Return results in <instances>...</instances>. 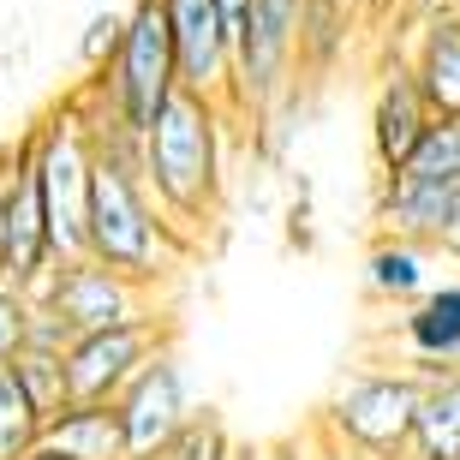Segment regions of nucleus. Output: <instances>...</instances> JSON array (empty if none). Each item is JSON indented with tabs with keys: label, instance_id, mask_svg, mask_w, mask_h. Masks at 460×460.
Segmentation results:
<instances>
[{
	"label": "nucleus",
	"instance_id": "obj_1",
	"mask_svg": "<svg viewBox=\"0 0 460 460\" xmlns=\"http://www.w3.org/2000/svg\"><path fill=\"white\" fill-rule=\"evenodd\" d=\"M227 108L216 96L198 90H173L168 102L155 108V119L137 132V162L150 180L162 216L173 222V234L198 245V227L216 222L227 191Z\"/></svg>",
	"mask_w": 460,
	"mask_h": 460
},
{
	"label": "nucleus",
	"instance_id": "obj_2",
	"mask_svg": "<svg viewBox=\"0 0 460 460\" xmlns=\"http://www.w3.org/2000/svg\"><path fill=\"white\" fill-rule=\"evenodd\" d=\"M419 394L425 376L419 371H358L329 394L323 430L329 443L353 460H401L412 455V425H419Z\"/></svg>",
	"mask_w": 460,
	"mask_h": 460
},
{
	"label": "nucleus",
	"instance_id": "obj_3",
	"mask_svg": "<svg viewBox=\"0 0 460 460\" xmlns=\"http://www.w3.org/2000/svg\"><path fill=\"white\" fill-rule=\"evenodd\" d=\"M96 78H102V90L114 96L119 119L132 132H144L155 119V108L180 90V54H173V31H168V6L162 0H132L119 49L108 66H96Z\"/></svg>",
	"mask_w": 460,
	"mask_h": 460
},
{
	"label": "nucleus",
	"instance_id": "obj_4",
	"mask_svg": "<svg viewBox=\"0 0 460 460\" xmlns=\"http://www.w3.org/2000/svg\"><path fill=\"white\" fill-rule=\"evenodd\" d=\"M36 186H42L54 257H78L84 252V209H90V137L72 96L36 119Z\"/></svg>",
	"mask_w": 460,
	"mask_h": 460
},
{
	"label": "nucleus",
	"instance_id": "obj_5",
	"mask_svg": "<svg viewBox=\"0 0 460 460\" xmlns=\"http://www.w3.org/2000/svg\"><path fill=\"white\" fill-rule=\"evenodd\" d=\"M299 6L305 0H252L234 36V90L227 114H270L299 78Z\"/></svg>",
	"mask_w": 460,
	"mask_h": 460
},
{
	"label": "nucleus",
	"instance_id": "obj_6",
	"mask_svg": "<svg viewBox=\"0 0 460 460\" xmlns=\"http://www.w3.org/2000/svg\"><path fill=\"white\" fill-rule=\"evenodd\" d=\"M54 270V239L36 186V126L0 144V281L36 293Z\"/></svg>",
	"mask_w": 460,
	"mask_h": 460
},
{
	"label": "nucleus",
	"instance_id": "obj_7",
	"mask_svg": "<svg viewBox=\"0 0 460 460\" xmlns=\"http://www.w3.org/2000/svg\"><path fill=\"white\" fill-rule=\"evenodd\" d=\"M173 341V329L162 311H144V317H126V323H108V329H84L72 335L66 347V394L72 401H114L132 371L144 365L150 353Z\"/></svg>",
	"mask_w": 460,
	"mask_h": 460
},
{
	"label": "nucleus",
	"instance_id": "obj_8",
	"mask_svg": "<svg viewBox=\"0 0 460 460\" xmlns=\"http://www.w3.org/2000/svg\"><path fill=\"white\" fill-rule=\"evenodd\" d=\"M31 299H49V305L60 311V317H66L78 335H84V329H108V323H126V317H144V311H155V288L132 281L126 270H108V263H96L90 252L54 257L49 281H42Z\"/></svg>",
	"mask_w": 460,
	"mask_h": 460
},
{
	"label": "nucleus",
	"instance_id": "obj_9",
	"mask_svg": "<svg viewBox=\"0 0 460 460\" xmlns=\"http://www.w3.org/2000/svg\"><path fill=\"white\" fill-rule=\"evenodd\" d=\"M114 407H119V425H126V448H132V455H155V448L168 443V430L191 412L186 365H180L173 341L137 365L132 383L114 394Z\"/></svg>",
	"mask_w": 460,
	"mask_h": 460
},
{
	"label": "nucleus",
	"instance_id": "obj_10",
	"mask_svg": "<svg viewBox=\"0 0 460 460\" xmlns=\"http://www.w3.org/2000/svg\"><path fill=\"white\" fill-rule=\"evenodd\" d=\"M168 6L173 54H180V84L198 96H216L227 108L234 90V49H227V24L216 0H162Z\"/></svg>",
	"mask_w": 460,
	"mask_h": 460
},
{
	"label": "nucleus",
	"instance_id": "obj_11",
	"mask_svg": "<svg viewBox=\"0 0 460 460\" xmlns=\"http://www.w3.org/2000/svg\"><path fill=\"white\" fill-rule=\"evenodd\" d=\"M455 216L460 186H448V180H425V173H383L376 180V234H401L443 252Z\"/></svg>",
	"mask_w": 460,
	"mask_h": 460
},
{
	"label": "nucleus",
	"instance_id": "obj_12",
	"mask_svg": "<svg viewBox=\"0 0 460 460\" xmlns=\"http://www.w3.org/2000/svg\"><path fill=\"white\" fill-rule=\"evenodd\" d=\"M430 119L437 114H430L412 66L394 60V66L376 78V90H371V162H376V173L407 168V155L419 150V137H425Z\"/></svg>",
	"mask_w": 460,
	"mask_h": 460
},
{
	"label": "nucleus",
	"instance_id": "obj_13",
	"mask_svg": "<svg viewBox=\"0 0 460 460\" xmlns=\"http://www.w3.org/2000/svg\"><path fill=\"white\" fill-rule=\"evenodd\" d=\"M401 347H407V371L448 376L460 371V275L455 281H430L412 305H401Z\"/></svg>",
	"mask_w": 460,
	"mask_h": 460
},
{
	"label": "nucleus",
	"instance_id": "obj_14",
	"mask_svg": "<svg viewBox=\"0 0 460 460\" xmlns=\"http://www.w3.org/2000/svg\"><path fill=\"white\" fill-rule=\"evenodd\" d=\"M42 443L72 460H132L114 401H66L42 419Z\"/></svg>",
	"mask_w": 460,
	"mask_h": 460
},
{
	"label": "nucleus",
	"instance_id": "obj_15",
	"mask_svg": "<svg viewBox=\"0 0 460 460\" xmlns=\"http://www.w3.org/2000/svg\"><path fill=\"white\" fill-rule=\"evenodd\" d=\"M437 257L430 245L419 239H401V234H376L371 252H365V293H371L376 305H412L419 293L437 281Z\"/></svg>",
	"mask_w": 460,
	"mask_h": 460
},
{
	"label": "nucleus",
	"instance_id": "obj_16",
	"mask_svg": "<svg viewBox=\"0 0 460 460\" xmlns=\"http://www.w3.org/2000/svg\"><path fill=\"white\" fill-rule=\"evenodd\" d=\"M407 66H412V78H419V90H425L430 114H460V13H443V6H437V13L425 18Z\"/></svg>",
	"mask_w": 460,
	"mask_h": 460
},
{
	"label": "nucleus",
	"instance_id": "obj_17",
	"mask_svg": "<svg viewBox=\"0 0 460 460\" xmlns=\"http://www.w3.org/2000/svg\"><path fill=\"white\" fill-rule=\"evenodd\" d=\"M419 460H460V371L430 376L419 394V425H412Z\"/></svg>",
	"mask_w": 460,
	"mask_h": 460
},
{
	"label": "nucleus",
	"instance_id": "obj_18",
	"mask_svg": "<svg viewBox=\"0 0 460 460\" xmlns=\"http://www.w3.org/2000/svg\"><path fill=\"white\" fill-rule=\"evenodd\" d=\"M234 455H239V443H234V430H227L222 412L216 407H191L150 460H234Z\"/></svg>",
	"mask_w": 460,
	"mask_h": 460
},
{
	"label": "nucleus",
	"instance_id": "obj_19",
	"mask_svg": "<svg viewBox=\"0 0 460 460\" xmlns=\"http://www.w3.org/2000/svg\"><path fill=\"white\" fill-rule=\"evenodd\" d=\"M347 31H353V13L329 6V0H305L299 6V72H317L323 78L347 49Z\"/></svg>",
	"mask_w": 460,
	"mask_h": 460
},
{
	"label": "nucleus",
	"instance_id": "obj_20",
	"mask_svg": "<svg viewBox=\"0 0 460 460\" xmlns=\"http://www.w3.org/2000/svg\"><path fill=\"white\" fill-rule=\"evenodd\" d=\"M42 443V407H36L13 365H0V460H24Z\"/></svg>",
	"mask_w": 460,
	"mask_h": 460
},
{
	"label": "nucleus",
	"instance_id": "obj_21",
	"mask_svg": "<svg viewBox=\"0 0 460 460\" xmlns=\"http://www.w3.org/2000/svg\"><path fill=\"white\" fill-rule=\"evenodd\" d=\"M6 365H13V376L24 383V394L42 407V419L72 401V394H66V353H54V347H18Z\"/></svg>",
	"mask_w": 460,
	"mask_h": 460
},
{
	"label": "nucleus",
	"instance_id": "obj_22",
	"mask_svg": "<svg viewBox=\"0 0 460 460\" xmlns=\"http://www.w3.org/2000/svg\"><path fill=\"white\" fill-rule=\"evenodd\" d=\"M394 173H425V180H448L460 186V114H437L419 137V150L407 155V168Z\"/></svg>",
	"mask_w": 460,
	"mask_h": 460
},
{
	"label": "nucleus",
	"instance_id": "obj_23",
	"mask_svg": "<svg viewBox=\"0 0 460 460\" xmlns=\"http://www.w3.org/2000/svg\"><path fill=\"white\" fill-rule=\"evenodd\" d=\"M119 31H126V13H114V6L90 18L84 36H78V66H84V72L108 66V60H114V49H119Z\"/></svg>",
	"mask_w": 460,
	"mask_h": 460
},
{
	"label": "nucleus",
	"instance_id": "obj_24",
	"mask_svg": "<svg viewBox=\"0 0 460 460\" xmlns=\"http://www.w3.org/2000/svg\"><path fill=\"white\" fill-rule=\"evenodd\" d=\"M24 317H31V293L0 281V365L24 347Z\"/></svg>",
	"mask_w": 460,
	"mask_h": 460
},
{
	"label": "nucleus",
	"instance_id": "obj_25",
	"mask_svg": "<svg viewBox=\"0 0 460 460\" xmlns=\"http://www.w3.org/2000/svg\"><path fill=\"white\" fill-rule=\"evenodd\" d=\"M222 6V24H227V49H234V36H239V24H245V13H252V0H216Z\"/></svg>",
	"mask_w": 460,
	"mask_h": 460
},
{
	"label": "nucleus",
	"instance_id": "obj_26",
	"mask_svg": "<svg viewBox=\"0 0 460 460\" xmlns=\"http://www.w3.org/2000/svg\"><path fill=\"white\" fill-rule=\"evenodd\" d=\"M443 257H455V263H460V216H455V227H448V239H443Z\"/></svg>",
	"mask_w": 460,
	"mask_h": 460
},
{
	"label": "nucleus",
	"instance_id": "obj_27",
	"mask_svg": "<svg viewBox=\"0 0 460 460\" xmlns=\"http://www.w3.org/2000/svg\"><path fill=\"white\" fill-rule=\"evenodd\" d=\"M24 460H72V455H60V448H49V443H36V448H31Z\"/></svg>",
	"mask_w": 460,
	"mask_h": 460
},
{
	"label": "nucleus",
	"instance_id": "obj_28",
	"mask_svg": "<svg viewBox=\"0 0 460 460\" xmlns=\"http://www.w3.org/2000/svg\"><path fill=\"white\" fill-rule=\"evenodd\" d=\"M329 6H341V13H353V18H358L365 6H376V0H329Z\"/></svg>",
	"mask_w": 460,
	"mask_h": 460
},
{
	"label": "nucleus",
	"instance_id": "obj_29",
	"mask_svg": "<svg viewBox=\"0 0 460 460\" xmlns=\"http://www.w3.org/2000/svg\"><path fill=\"white\" fill-rule=\"evenodd\" d=\"M329 460H353V455H341V448H329Z\"/></svg>",
	"mask_w": 460,
	"mask_h": 460
},
{
	"label": "nucleus",
	"instance_id": "obj_30",
	"mask_svg": "<svg viewBox=\"0 0 460 460\" xmlns=\"http://www.w3.org/2000/svg\"><path fill=\"white\" fill-rule=\"evenodd\" d=\"M448 13H460V0H448Z\"/></svg>",
	"mask_w": 460,
	"mask_h": 460
},
{
	"label": "nucleus",
	"instance_id": "obj_31",
	"mask_svg": "<svg viewBox=\"0 0 460 460\" xmlns=\"http://www.w3.org/2000/svg\"><path fill=\"white\" fill-rule=\"evenodd\" d=\"M401 460H419V455H401Z\"/></svg>",
	"mask_w": 460,
	"mask_h": 460
},
{
	"label": "nucleus",
	"instance_id": "obj_32",
	"mask_svg": "<svg viewBox=\"0 0 460 460\" xmlns=\"http://www.w3.org/2000/svg\"><path fill=\"white\" fill-rule=\"evenodd\" d=\"M132 460H150V455H132Z\"/></svg>",
	"mask_w": 460,
	"mask_h": 460
},
{
	"label": "nucleus",
	"instance_id": "obj_33",
	"mask_svg": "<svg viewBox=\"0 0 460 460\" xmlns=\"http://www.w3.org/2000/svg\"><path fill=\"white\" fill-rule=\"evenodd\" d=\"M455 270H460V263H455Z\"/></svg>",
	"mask_w": 460,
	"mask_h": 460
}]
</instances>
